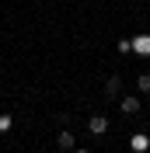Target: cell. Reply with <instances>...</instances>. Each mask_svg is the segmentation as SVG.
Wrapping results in <instances>:
<instances>
[{
  "mask_svg": "<svg viewBox=\"0 0 150 153\" xmlns=\"http://www.w3.org/2000/svg\"><path fill=\"white\" fill-rule=\"evenodd\" d=\"M105 129H108V118H105V115H91V118H87V132L101 136Z\"/></svg>",
  "mask_w": 150,
  "mask_h": 153,
  "instance_id": "3",
  "label": "cell"
},
{
  "mask_svg": "<svg viewBox=\"0 0 150 153\" xmlns=\"http://www.w3.org/2000/svg\"><path fill=\"white\" fill-rule=\"evenodd\" d=\"M122 52V56H126V52H133V38H119V45H115Z\"/></svg>",
  "mask_w": 150,
  "mask_h": 153,
  "instance_id": "8",
  "label": "cell"
},
{
  "mask_svg": "<svg viewBox=\"0 0 150 153\" xmlns=\"http://www.w3.org/2000/svg\"><path fill=\"white\" fill-rule=\"evenodd\" d=\"M136 91H140V94H150V73H140V76H136Z\"/></svg>",
  "mask_w": 150,
  "mask_h": 153,
  "instance_id": "7",
  "label": "cell"
},
{
  "mask_svg": "<svg viewBox=\"0 0 150 153\" xmlns=\"http://www.w3.org/2000/svg\"><path fill=\"white\" fill-rule=\"evenodd\" d=\"M77 153H87V150H77Z\"/></svg>",
  "mask_w": 150,
  "mask_h": 153,
  "instance_id": "10",
  "label": "cell"
},
{
  "mask_svg": "<svg viewBox=\"0 0 150 153\" xmlns=\"http://www.w3.org/2000/svg\"><path fill=\"white\" fill-rule=\"evenodd\" d=\"M129 150H133V153H147V150H150V136L133 132V136H129Z\"/></svg>",
  "mask_w": 150,
  "mask_h": 153,
  "instance_id": "2",
  "label": "cell"
},
{
  "mask_svg": "<svg viewBox=\"0 0 150 153\" xmlns=\"http://www.w3.org/2000/svg\"><path fill=\"white\" fill-rule=\"evenodd\" d=\"M56 150H63V153L74 150V132H70V129H63V132L56 136Z\"/></svg>",
  "mask_w": 150,
  "mask_h": 153,
  "instance_id": "5",
  "label": "cell"
},
{
  "mask_svg": "<svg viewBox=\"0 0 150 153\" xmlns=\"http://www.w3.org/2000/svg\"><path fill=\"white\" fill-rule=\"evenodd\" d=\"M119 108H122V115H136V111H140V94H126V97H119Z\"/></svg>",
  "mask_w": 150,
  "mask_h": 153,
  "instance_id": "1",
  "label": "cell"
},
{
  "mask_svg": "<svg viewBox=\"0 0 150 153\" xmlns=\"http://www.w3.org/2000/svg\"><path fill=\"white\" fill-rule=\"evenodd\" d=\"M119 91H122V76L112 73L108 80H105V94H108V97H119Z\"/></svg>",
  "mask_w": 150,
  "mask_h": 153,
  "instance_id": "4",
  "label": "cell"
},
{
  "mask_svg": "<svg viewBox=\"0 0 150 153\" xmlns=\"http://www.w3.org/2000/svg\"><path fill=\"white\" fill-rule=\"evenodd\" d=\"M133 52L150 56V35H136V38H133Z\"/></svg>",
  "mask_w": 150,
  "mask_h": 153,
  "instance_id": "6",
  "label": "cell"
},
{
  "mask_svg": "<svg viewBox=\"0 0 150 153\" xmlns=\"http://www.w3.org/2000/svg\"><path fill=\"white\" fill-rule=\"evenodd\" d=\"M10 125H14V118H10V115H0V132H7Z\"/></svg>",
  "mask_w": 150,
  "mask_h": 153,
  "instance_id": "9",
  "label": "cell"
}]
</instances>
